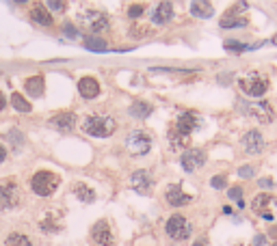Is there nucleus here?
<instances>
[{
    "mask_svg": "<svg viewBox=\"0 0 277 246\" xmlns=\"http://www.w3.org/2000/svg\"><path fill=\"white\" fill-rule=\"evenodd\" d=\"M117 130V121L111 115H102V112H93L82 121V132L93 136V139H109Z\"/></svg>",
    "mask_w": 277,
    "mask_h": 246,
    "instance_id": "1",
    "label": "nucleus"
},
{
    "mask_svg": "<svg viewBox=\"0 0 277 246\" xmlns=\"http://www.w3.org/2000/svg\"><path fill=\"white\" fill-rule=\"evenodd\" d=\"M58 188V175L50 171H39L31 177V190L39 197H50Z\"/></svg>",
    "mask_w": 277,
    "mask_h": 246,
    "instance_id": "2",
    "label": "nucleus"
},
{
    "mask_svg": "<svg viewBox=\"0 0 277 246\" xmlns=\"http://www.w3.org/2000/svg\"><path fill=\"white\" fill-rule=\"evenodd\" d=\"M78 22L85 28H89L91 33H104L109 28V15L102 13L98 9H87L78 13Z\"/></svg>",
    "mask_w": 277,
    "mask_h": 246,
    "instance_id": "3",
    "label": "nucleus"
},
{
    "mask_svg": "<svg viewBox=\"0 0 277 246\" xmlns=\"http://www.w3.org/2000/svg\"><path fill=\"white\" fill-rule=\"evenodd\" d=\"M22 201V193H20V186L13 182H2L0 184V212H9L20 205Z\"/></svg>",
    "mask_w": 277,
    "mask_h": 246,
    "instance_id": "4",
    "label": "nucleus"
},
{
    "mask_svg": "<svg viewBox=\"0 0 277 246\" xmlns=\"http://www.w3.org/2000/svg\"><path fill=\"white\" fill-rule=\"evenodd\" d=\"M165 231H167V236L171 240H186L193 233V227L186 220V216L173 214L171 218L167 220V225H165Z\"/></svg>",
    "mask_w": 277,
    "mask_h": 246,
    "instance_id": "5",
    "label": "nucleus"
},
{
    "mask_svg": "<svg viewBox=\"0 0 277 246\" xmlns=\"http://www.w3.org/2000/svg\"><path fill=\"white\" fill-rule=\"evenodd\" d=\"M126 147L132 155H145L152 149V136L147 134L145 130H132L130 134H128Z\"/></svg>",
    "mask_w": 277,
    "mask_h": 246,
    "instance_id": "6",
    "label": "nucleus"
},
{
    "mask_svg": "<svg viewBox=\"0 0 277 246\" xmlns=\"http://www.w3.org/2000/svg\"><path fill=\"white\" fill-rule=\"evenodd\" d=\"M238 85L247 95H249V98H262V95L267 93V89H269V82L264 80L260 74H249V76L240 78Z\"/></svg>",
    "mask_w": 277,
    "mask_h": 246,
    "instance_id": "7",
    "label": "nucleus"
},
{
    "mask_svg": "<svg viewBox=\"0 0 277 246\" xmlns=\"http://www.w3.org/2000/svg\"><path fill=\"white\" fill-rule=\"evenodd\" d=\"M243 110L247 112V115H251L253 119H258L260 123H273V108H271V104H267V101H258V104H243L240 106Z\"/></svg>",
    "mask_w": 277,
    "mask_h": 246,
    "instance_id": "8",
    "label": "nucleus"
},
{
    "mask_svg": "<svg viewBox=\"0 0 277 246\" xmlns=\"http://www.w3.org/2000/svg\"><path fill=\"white\" fill-rule=\"evenodd\" d=\"M180 162H182V169L186 173H193L206 164V151L204 149H188V151L182 153Z\"/></svg>",
    "mask_w": 277,
    "mask_h": 246,
    "instance_id": "9",
    "label": "nucleus"
},
{
    "mask_svg": "<svg viewBox=\"0 0 277 246\" xmlns=\"http://www.w3.org/2000/svg\"><path fill=\"white\" fill-rule=\"evenodd\" d=\"M91 242L98 246L113 244V231H111V225L106 223V220H98V223L91 227Z\"/></svg>",
    "mask_w": 277,
    "mask_h": 246,
    "instance_id": "10",
    "label": "nucleus"
},
{
    "mask_svg": "<svg viewBox=\"0 0 277 246\" xmlns=\"http://www.w3.org/2000/svg\"><path fill=\"white\" fill-rule=\"evenodd\" d=\"M243 149H245V153H249V155L262 153L264 151V136L258 130H249L243 136Z\"/></svg>",
    "mask_w": 277,
    "mask_h": 246,
    "instance_id": "11",
    "label": "nucleus"
},
{
    "mask_svg": "<svg viewBox=\"0 0 277 246\" xmlns=\"http://www.w3.org/2000/svg\"><path fill=\"white\" fill-rule=\"evenodd\" d=\"M48 123H50V128H55L56 132H61V134H67V132H72L74 125H76V115H74L72 110L58 112V115L52 117Z\"/></svg>",
    "mask_w": 277,
    "mask_h": 246,
    "instance_id": "12",
    "label": "nucleus"
},
{
    "mask_svg": "<svg viewBox=\"0 0 277 246\" xmlns=\"http://www.w3.org/2000/svg\"><path fill=\"white\" fill-rule=\"evenodd\" d=\"M165 201H167L169 205H173V207H182V205H188L193 199L188 195L182 193V186L180 184H171L167 188V193H165Z\"/></svg>",
    "mask_w": 277,
    "mask_h": 246,
    "instance_id": "13",
    "label": "nucleus"
},
{
    "mask_svg": "<svg viewBox=\"0 0 277 246\" xmlns=\"http://www.w3.org/2000/svg\"><path fill=\"white\" fill-rule=\"evenodd\" d=\"M78 93H80V98H85V99H96L100 95V82L91 76L80 78L78 80Z\"/></svg>",
    "mask_w": 277,
    "mask_h": 246,
    "instance_id": "14",
    "label": "nucleus"
},
{
    "mask_svg": "<svg viewBox=\"0 0 277 246\" xmlns=\"http://www.w3.org/2000/svg\"><path fill=\"white\" fill-rule=\"evenodd\" d=\"M197 125H199L197 112H182V115L178 117V121H175V130H178L180 134L188 136L191 132H195Z\"/></svg>",
    "mask_w": 277,
    "mask_h": 246,
    "instance_id": "15",
    "label": "nucleus"
},
{
    "mask_svg": "<svg viewBox=\"0 0 277 246\" xmlns=\"http://www.w3.org/2000/svg\"><path fill=\"white\" fill-rule=\"evenodd\" d=\"M173 20V4L171 2H158L152 11V22L154 24H167Z\"/></svg>",
    "mask_w": 277,
    "mask_h": 246,
    "instance_id": "16",
    "label": "nucleus"
},
{
    "mask_svg": "<svg viewBox=\"0 0 277 246\" xmlns=\"http://www.w3.org/2000/svg\"><path fill=\"white\" fill-rule=\"evenodd\" d=\"M240 11L236 9H229L225 15L221 17V28H225V31H229V28H245L247 24V17H238Z\"/></svg>",
    "mask_w": 277,
    "mask_h": 246,
    "instance_id": "17",
    "label": "nucleus"
},
{
    "mask_svg": "<svg viewBox=\"0 0 277 246\" xmlns=\"http://www.w3.org/2000/svg\"><path fill=\"white\" fill-rule=\"evenodd\" d=\"M130 184H132V188L137 190V193L145 195L147 190H150V186H152V177H150V173L147 171H137L130 177Z\"/></svg>",
    "mask_w": 277,
    "mask_h": 246,
    "instance_id": "18",
    "label": "nucleus"
},
{
    "mask_svg": "<svg viewBox=\"0 0 277 246\" xmlns=\"http://www.w3.org/2000/svg\"><path fill=\"white\" fill-rule=\"evenodd\" d=\"M24 89H26V93L31 95V98H41L44 95V78L41 76H31V78H26V82H24Z\"/></svg>",
    "mask_w": 277,
    "mask_h": 246,
    "instance_id": "19",
    "label": "nucleus"
},
{
    "mask_svg": "<svg viewBox=\"0 0 277 246\" xmlns=\"http://www.w3.org/2000/svg\"><path fill=\"white\" fill-rule=\"evenodd\" d=\"M31 20L41 24V26H52V15L44 4H35L33 11H31Z\"/></svg>",
    "mask_w": 277,
    "mask_h": 246,
    "instance_id": "20",
    "label": "nucleus"
},
{
    "mask_svg": "<svg viewBox=\"0 0 277 246\" xmlns=\"http://www.w3.org/2000/svg\"><path fill=\"white\" fill-rule=\"evenodd\" d=\"M152 104H147V101H134V104L130 106V110H128V115H130L132 119H145L152 115Z\"/></svg>",
    "mask_w": 277,
    "mask_h": 246,
    "instance_id": "21",
    "label": "nucleus"
},
{
    "mask_svg": "<svg viewBox=\"0 0 277 246\" xmlns=\"http://www.w3.org/2000/svg\"><path fill=\"white\" fill-rule=\"evenodd\" d=\"M212 13H215V9L210 2H191V15L199 17V20H208Z\"/></svg>",
    "mask_w": 277,
    "mask_h": 246,
    "instance_id": "22",
    "label": "nucleus"
},
{
    "mask_svg": "<svg viewBox=\"0 0 277 246\" xmlns=\"http://www.w3.org/2000/svg\"><path fill=\"white\" fill-rule=\"evenodd\" d=\"M74 195L78 197V199H80L82 203H91V201H96V193H93V188H89V186L82 184V182L74 184Z\"/></svg>",
    "mask_w": 277,
    "mask_h": 246,
    "instance_id": "23",
    "label": "nucleus"
},
{
    "mask_svg": "<svg viewBox=\"0 0 277 246\" xmlns=\"http://www.w3.org/2000/svg\"><path fill=\"white\" fill-rule=\"evenodd\" d=\"M169 145H171L173 149H184L186 145H188V136H184V134H180L175 128H171L169 130Z\"/></svg>",
    "mask_w": 277,
    "mask_h": 246,
    "instance_id": "24",
    "label": "nucleus"
},
{
    "mask_svg": "<svg viewBox=\"0 0 277 246\" xmlns=\"http://www.w3.org/2000/svg\"><path fill=\"white\" fill-rule=\"evenodd\" d=\"M11 106H13L17 112H31V110H33L31 101H26L20 93H13V95H11Z\"/></svg>",
    "mask_w": 277,
    "mask_h": 246,
    "instance_id": "25",
    "label": "nucleus"
},
{
    "mask_svg": "<svg viewBox=\"0 0 277 246\" xmlns=\"http://www.w3.org/2000/svg\"><path fill=\"white\" fill-rule=\"evenodd\" d=\"M4 246H33L24 233H9V238L4 240Z\"/></svg>",
    "mask_w": 277,
    "mask_h": 246,
    "instance_id": "26",
    "label": "nucleus"
},
{
    "mask_svg": "<svg viewBox=\"0 0 277 246\" xmlns=\"http://www.w3.org/2000/svg\"><path fill=\"white\" fill-rule=\"evenodd\" d=\"M85 48L91 52H104L106 50V41L100 37H87L85 39Z\"/></svg>",
    "mask_w": 277,
    "mask_h": 246,
    "instance_id": "27",
    "label": "nucleus"
},
{
    "mask_svg": "<svg viewBox=\"0 0 277 246\" xmlns=\"http://www.w3.org/2000/svg\"><path fill=\"white\" fill-rule=\"evenodd\" d=\"M275 199L273 197H269V195H258L256 199H253L251 203V207H253V212H262L264 207H269V203H273Z\"/></svg>",
    "mask_w": 277,
    "mask_h": 246,
    "instance_id": "28",
    "label": "nucleus"
},
{
    "mask_svg": "<svg viewBox=\"0 0 277 246\" xmlns=\"http://www.w3.org/2000/svg\"><path fill=\"white\" fill-rule=\"evenodd\" d=\"M223 46H225V50H229V52H247V50H253V48H258V46H245V44H240V41H234V39H227Z\"/></svg>",
    "mask_w": 277,
    "mask_h": 246,
    "instance_id": "29",
    "label": "nucleus"
},
{
    "mask_svg": "<svg viewBox=\"0 0 277 246\" xmlns=\"http://www.w3.org/2000/svg\"><path fill=\"white\" fill-rule=\"evenodd\" d=\"M152 31L147 26H130V37L132 39H143V37H147Z\"/></svg>",
    "mask_w": 277,
    "mask_h": 246,
    "instance_id": "30",
    "label": "nucleus"
},
{
    "mask_svg": "<svg viewBox=\"0 0 277 246\" xmlns=\"http://www.w3.org/2000/svg\"><path fill=\"white\" fill-rule=\"evenodd\" d=\"M227 197H229L232 201L240 203V201H243V188H240V186H234V188L227 190Z\"/></svg>",
    "mask_w": 277,
    "mask_h": 246,
    "instance_id": "31",
    "label": "nucleus"
},
{
    "mask_svg": "<svg viewBox=\"0 0 277 246\" xmlns=\"http://www.w3.org/2000/svg\"><path fill=\"white\" fill-rule=\"evenodd\" d=\"M225 182H227L225 175H215V177L210 179V186H212L215 190H221V188H225Z\"/></svg>",
    "mask_w": 277,
    "mask_h": 246,
    "instance_id": "32",
    "label": "nucleus"
},
{
    "mask_svg": "<svg viewBox=\"0 0 277 246\" xmlns=\"http://www.w3.org/2000/svg\"><path fill=\"white\" fill-rule=\"evenodd\" d=\"M238 175L240 177H253V175H256V166H251V164H245V166H240V169H238Z\"/></svg>",
    "mask_w": 277,
    "mask_h": 246,
    "instance_id": "33",
    "label": "nucleus"
},
{
    "mask_svg": "<svg viewBox=\"0 0 277 246\" xmlns=\"http://www.w3.org/2000/svg\"><path fill=\"white\" fill-rule=\"evenodd\" d=\"M143 13H145V7H143V4H132V7L128 9V15H130V17H141Z\"/></svg>",
    "mask_w": 277,
    "mask_h": 246,
    "instance_id": "34",
    "label": "nucleus"
},
{
    "mask_svg": "<svg viewBox=\"0 0 277 246\" xmlns=\"http://www.w3.org/2000/svg\"><path fill=\"white\" fill-rule=\"evenodd\" d=\"M63 33H65V37H69V39H76V37H78V31H76V28H74L69 22L63 24Z\"/></svg>",
    "mask_w": 277,
    "mask_h": 246,
    "instance_id": "35",
    "label": "nucleus"
},
{
    "mask_svg": "<svg viewBox=\"0 0 277 246\" xmlns=\"http://www.w3.org/2000/svg\"><path fill=\"white\" fill-rule=\"evenodd\" d=\"M9 139L13 141V145H17V143H22V141H24V139H22V132H20V130H11Z\"/></svg>",
    "mask_w": 277,
    "mask_h": 246,
    "instance_id": "36",
    "label": "nucleus"
},
{
    "mask_svg": "<svg viewBox=\"0 0 277 246\" xmlns=\"http://www.w3.org/2000/svg\"><path fill=\"white\" fill-rule=\"evenodd\" d=\"M65 7H67L65 2H56V0H55V2H48V9L50 11H65Z\"/></svg>",
    "mask_w": 277,
    "mask_h": 246,
    "instance_id": "37",
    "label": "nucleus"
},
{
    "mask_svg": "<svg viewBox=\"0 0 277 246\" xmlns=\"http://www.w3.org/2000/svg\"><path fill=\"white\" fill-rule=\"evenodd\" d=\"M258 186H260V188H273V179L264 177V179H260V184H258Z\"/></svg>",
    "mask_w": 277,
    "mask_h": 246,
    "instance_id": "38",
    "label": "nucleus"
},
{
    "mask_svg": "<svg viewBox=\"0 0 277 246\" xmlns=\"http://www.w3.org/2000/svg\"><path fill=\"white\" fill-rule=\"evenodd\" d=\"M7 160V149H4V145H0V164Z\"/></svg>",
    "mask_w": 277,
    "mask_h": 246,
    "instance_id": "39",
    "label": "nucleus"
},
{
    "mask_svg": "<svg viewBox=\"0 0 277 246\" xmlns=\"http://www.w3.org/2000/svg\"><path fill=\"white\" fill-rule=\"evenodd\" d=\"M4 106H7V98H4V93L0 91V110H4Z\"/></svg>",
    "mask_w": 277,
    "mask_h": 246,
    "instance_id": "40",
    "label": "nucleus"
},
{
    "mask_svg": "<svg viewBox=\"0 0 277 246\" xmlns=\"http://www.w3.org/2000/svg\"><path fill=\"white\" fill-rule=\"evenodd\" d=\"M262 244H264V236H258L256 242H253V246H262Z\"/></svg>",
    "mask_w": 277,
    "mask_h": 246,
    "instance_id": "41",
    "label": "nucleus"
},
{
    "mask_svg": "<svg viewBox=\"0 0 277 246\" xmlns=\"http://www.w3.org/2000/svg\"><path fill=\"white\" fill-rule=\"evenodd\" d=\"M271 44H273V46H277V35H273V39H271Z\"/></svg>",
    "mask_w": 277,
    "mask_h": 246,
    "instance_id": "42",
    "label": "nucleus"
},
{
    "mask_svg": "<svg viewBox=\"0 0 277 246\" xmlns=\"http://www.w3.org/2000/svg\"><path fill=\"white\" fill-rule=\"evenodd\" d=\"M193 246H204V244H202V242H195V244H193Z\"/></svg>",
    "mask_w": 277,
    "mask_h": 246,
    "instance_id": "43",
    "label": "nucleus"
},
{
    "mask_svg": "<svg viewBox=\"0 0 277 246\" xmlns=\"http://www.w3.org/2000/svg\"><path fill=\"white\" fill-rule=\"evenodd\" d=\"M273 246H277V242H275V244H273Z\"/></svg>",
    "mask_w": 277,
    "mask_h": 246,
    "instance_id": "44",
    "label": "nucleus"
}]
</instances>
